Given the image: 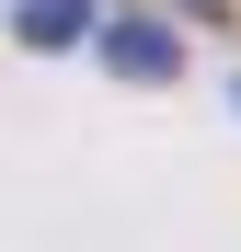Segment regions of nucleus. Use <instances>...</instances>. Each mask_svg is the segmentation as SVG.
<instances>
[{"label":"nucleus","instance_id":"1","mask_svg":"<svg viewBox=\"0 0 241 252\" xmlns=\"http://www.w3.org/2000/svg\"><path fill=\"white\" fill-rule=\"evenodd\" d=\"M92 46H103L115 80H172V69H184V34H161V23H103Z\"/></svg>","mask_w":241,"mask_h":252},{"label":"nucleus","instance_id":"2","mask_svg":"<svg viewBox=\"0 0 241 252\" xmlns=\"http://www.w3.org/2000/svg\"><path fill=\"white\" fill-rule=\"evenodd\" d=\"M92 34V0H23V46H80Z\"/></svg>","mask_w":241,"mask_h":252}]
</instances>
